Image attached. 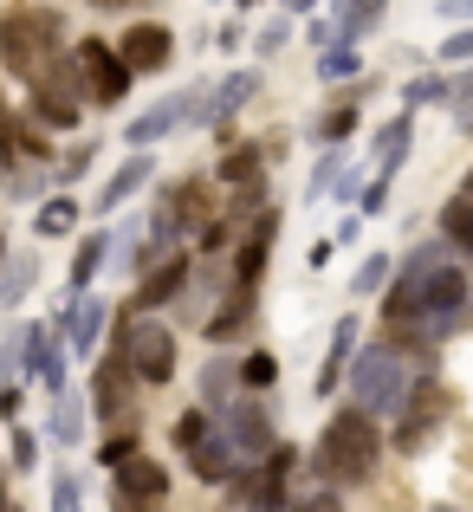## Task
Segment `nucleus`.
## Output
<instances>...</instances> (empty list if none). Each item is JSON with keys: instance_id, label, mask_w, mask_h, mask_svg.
Segmentation results:
<instances>
[{"instance_id": "f257e3e1", "label": "nucleus", "mask_w": 473, "mask_h": 512, "mask_svg": "<svg viewBox=\"0 0 473 512\" xmlns=\"http://www.w3.org/2000/svg\"><path fill=\"white\" fill-rule=\"evenodd\" d=\"M383 428H376L370 409H357V402H344V409H331V422L318 428L312 454H305V474L318 480V487H363V480H376V467H383Z\"/></svg>"}, {"instance_id": "f03ea898", "label": "nucleus", "mask_w": 473, "mask_h": 512, "mask_svg": "<svg viewBox=\"0 0 473 512\" xmlns=\"http://www.w3.org/2000/svg\"><path fill=\"white\" fill-rule=\"evenodd\" d=\"M344 389H350V402H357V409H370L376 422H383V415H402V409H409V396L422 389V370L409 363V350H402V344H357Z\"/></svg>"}, {"instance_id": "7ed1b4c3", "label": "nucleus", "mask_w": 473, "mask_h": 512, "mask_svg": "<svg viewBox=\"0 0 473 512\" xmlns=\"http://www.w3.org/2000/svg\"><path fill=\"white\" fill-rule=\"evenodd\" d=\"M111 344L130 357V370H137L143 389H169V383H175V331L156 325V312H137V305H124V325H117Z\"/></svg>"}, {"instance_id": "20e7f679", "label": "nucleus", "mask_w": 473, "mask_h": 512, "mask_svg": "<svg viewBox=\"0 0 473 512\" xmlns=\"http://www.w3.org/2000/svg\"><path fill=\"white\" fill-rule=\"evenodd\" d=\"M72 52H78V72H85V104H98V111H117V104L137 91V72L124 65L117 39L85 33V39H72Z\"/></svg>"}, {"instance_id": "39448f33", "label": "nucleus", "mask_w": 473, "mask_h": 512, "mask_svg": "<svg viewBox=\"0 0 473 512\" xmlns=\"http://www.w3.org/2000/svg\"><path fill=\"white\" fill-rule=\"evenodd\" d=\"M467 305H473V273L461 260H441V266L422 273V325H428V338H454L461 318H467Z\"/></svg>"}, {"instance_id": "423d86ee", "label": "nucleus", "mask_w": 473, "mask_h": 512, "mask_svg": "<svg viewBox=\"0 0 473 512\" xmlns=\"http://www.w3.org/2000/svg\"><path fill=\"white\" fill-rule=\"evenodd\" d=\"M201 98H208V85H182V91H162V98L150 104L143 117H130L124 124V143L130 150H156V143L182 137V130H195L201 117Z\"/></svg>"}, {"instance_id": "0eeeda50", "label": "nucleus", "mask_w": 473, "mask_h": 512, "mask_svg": "<svg viewBox=\"0 0 473 512\" xmlns=\"http://www.w3.org/2000/svg\"><path fill=\"white\" fill-rule=\"evenodd\" d=\"M137 370H130V357L111 344V357L98 363V376H91V415H98L104 428H130L137 422Z\"/></svg>"}, {"instance_id": "6e6552de", "label": "nucleus", "mask_w": 473, "mask_h": 512, "mask_svg": "<svg viewBox=\"0 0 473 512\" xmlns=\"http://www.w3.org/2000/svg\"><path fill=\"white\" fill-rule=\"evenodd\" d=\"M221 435L234 441L240 467H260L266 454H273L279 428H273V415H266V402L253 396V389H240V396H234V402H227V409H221Z\"/></svg>"}, {"instance_id": "1a4fd4ad", "label": "nucleus", "mask_w": 473, "mask_h": 512, "mask_svg": "<svg viewBox=\"0 0 473 512\" xmlns=\"http://www.w3.org/2000/svg\"><path fill=\"white\" fill-rule=\"evenodd\" d=\"M117 52H124V65L137 78H162V72H175V26L137 13V20L117 33Z\"/></svg>"}, {"instance_id": "9d476101", "label": "nucleus", "mask_w": 473, "mask_h": 512, "mask_svg": "<svg viewBox=\"0 0 473 512\" xmlns=\"http://www.w3.org/2000/svg\"><path fill=\"white\" fill-rule=\"evenodd\" d=\"M253 91H260V65H240V72H227L221 85H208V98H201V117H195V124H208L221 143H234V117L253 104Z\"/></svg>"}, {"instance_id": "9b49d317", "label": "nucleus", "mask_w": 473, "mask_h": 512, "mask_svg": "<svg viewBox=\"0 0 473 512\" xmlns=\"http://www.w3.org/2000/svg\"><path fill=\"white\" fill-rule=\"evenodd\" d=\"M279 227H286V214H279L273 201H266V208L253 214V227L234 240V253H227V266H234V286H260V279H266V260H273Z\"/></svg>"}, {"instance_id": "f8f14e48", "label": "nucleus", "mask_w": 473, "mask_h": 512, "mask_svg": "<svg viewBox=\"0 0 473 512\" xmlns=\"http://www.w3.org/2000/svg\"><path fill=\"white\" fill-rule=\"evenodd\" d=\"M188 286H195V253L175 247L169 260H156V266L137 273V299H130V305H137V312H162V305H175Z\"/></svg>"}, {"instance_id": "ddd939ff", "label": "nucleus", "mask_w": 473, "mask_h": 512, "mask_svg": "<svg viewBox=\"0 0 473 512\" xmlns=\"http://www.w3.org/2000/svg\"><path fill=\"white\" fill-rule=\"evenodd\" d=\"M46 59H52V52L39 46L26 7H7V13H0V65H7L13 78H26V85H33V78L46 72Z\"/></svg>"}, {"instance_id": "4468645a", "label": "nucleus", "mask_w": 473, "mask_h": 512, "mask_svg": "<svg viewBox=\"0 0 473 512\" xmlns=\"http://www.w3.org/2000/svg\"><path fill=\"white\" fill-rule=\"evenodd\" d=\"M59 325H65L72 357H98V338L111 331V299L104 292H78V299L59 305Z\"/></svg>"}, {"instance_id": "2eb2a0df", "label": "nucleus", "mask_w": 473, "mask_h": 512, "mask_svg": "<svg viewBox=\"0 0 473 512\" xmlns=\"http://www.w3.org/2000/svg\"><path fill=\"white\" fill-rule=\"evenodd\" d=\"M156 169H162V163H156V150H130L124 163L104 175V188H98V221H111L117 208H130V201H137L143 188L156 182Z\"/></svg>"}, {"instance_id": "dca6fc26", "label": "nucleus", "mask_w": 473, "mask_h": 512, "mask_svg": "<svg viewBox=\"0 0 473 512\" xmlns=\"http://www.w3.org/2000/svg\"><path fill=\"white\" fill-rule=\"evenodd\" d=\"M26 117H33V124H46L52 137H65V130L85 124V98H78V91H65V85H52V78H33V85H26Z\"/></svg>"}, {"instance_id": "f3484780", "label": "nucleus", "mask_w": 473, "mask_h": 512, "mask_svg": "<svg viewBox=\"0 0 473 512\" xmlns=\"http://www.w3.org/2000/svg\"><path fill=\"white\" fill-rule=\"evenodd\" d=\"M253 318H260V286H227L221 299L208 305V325H201V338H208V344H234V338H247Z\"/></svg>"}, {"instance_id": "a211bd4d", "label": "nucleus", "mask_w": 473, "mask_h": 512, "mask_svg": "<svg viewBox=\"0 0 473 512\" xmlns=\"http://www.w3.org/2000/svg\"><path fill=\"white\" fill-rule=\"evenodd\" d=\"M188 474H195L201 487H227V480H240V454H234V441L221 435V422L188 448Z\"/></svg>"}, {"instance_id": "6ab92c4d", "label": "nucleus", "mask_w": 473, "mask_h": 512, "mask_svg": "<svg viewBox=\"0 0 473 512\" xmlns=\"http://www.w3.org/2000/svg\"><path fill=\"white\" fill-rule=\"evenodd\" d=\"M363 91H370V78H357V91H350V98L324 104L312 124H305V137H312L318 150H324V143H350V137H357V124H363Z\"/></svg>"}, {"instance_id": "aec40b11", "label": "nucleus", "mask_w": 473, "mask_h": 512, "mask_svg": "<svg viewBox=\"0 0 473 512\" xmlns=\"http://www.w3.org/2000/svg\"><path fill=\"white\" fill-rule=\"evenodd\" d=\"M409 150H415V111H402L370 137V175H389V182H396L402 163H409Z\"/></svg>"}, {"instance_id": "412c9836", "label": "nucleus", "mask_w": 473, "mask_h": 512, "mask_svg": "<svg viewBox=\"0 0 473 512\" xmlns=\"http://www.w3.org/2000/svg\"><path fill=\"white\" fill-rule=\"evenodd\" d=\"M357 325H363L357 312H344V318L331 325V344H324V370H318V383H312L318 396H337V389H344L350 357H357Z\"/></svg>"}, {"instance_id": "4be33fe9", "label": "nucleus", "mask_w": 473, "mask_h": 512, "mask_svg": "<svg viewBox=\"0 0 473 512\" xmlns=\"http://www.w3.org/2000/svg\"><path fill=\"white\" fill-rule=\"evenodd\" d=\"M111 487H117V493H130V500H143V506H162V500H169V467L150 461V454H130V461L117 467Z\"/></svg>"}, {"instance_id": "5701e85b", "label": "nucleus", "mask_w": 473, "mask_h": 512, "mask_svg": "<svg viewBox=\"0 0 473 512\" xmlns=\"http://www.w3.org/2000/svg\"><path fill=\"white\" fill-rule=\"evenodd\" d=\"M111 247H117V234L111 227H91V234H78V247H72V273H65V286H72V299L78 292H91V279L104 273V260H111Z\"/></svg>"}, {"instance_id": "b1692460", "label": "nucleus", "mask_w": 473, "mask_h": 512, "mask_svg": "<svg viewBox=\"0 0 473 512\" xmlns=\"http://www.w3.org/2000/svg\"><path fill=\"white\" fill-rule=\"evenodd\" d=\"M78 221H85V208H78V195H65V188H52V195L33 208V234L39 240H72Z\"/></svg>"}, {"instance_id": "393cba45", "label": "nucleus", "mask_w": 473, "mask_h": 512, "mask_svg": "<svg viewBox=\"0 0 473 512\" xmlns=\"http://www.w3.org/2000/svg\"><path fill=\"white\" fill-rule=\"evenodd\" d=\"M383 325H422V279L396 273L383 286Z\"/></svg>"}, {"instance_id": "a878e982", "label": "nucleus", "mask_w": 473, "mask_h": 512, "mask_svg": "<svg viewBox=\"0 0 473 512\" xmlns=\"http://www.w3.org/2000/svg\"><path fill=\"white\" fill-rule=\"evenodd\" d=\"M234 396H240V363L234 357H208V363H201V409L221 415Z\"/></svg>"}, {"instance_id": "bb28decb", "label": "nucleus", "mask_w": 473, "mask_h": 512, "mask_svg": "<svg viewBox=\"0 0 473 512\" xmlns=\"http://www.w3.org/2000/svg\"><path fill=\"white\" fill-rule=\"evenodd\" d=\"M435 227L441 234L454 240V253H461V260L473 266V195H461V188H454L448 201H441V214H435Z\"/></svg>"}, {"instance_id": "cd10ccee", "label": "nucleus", "mask_w": 473, "mask_h": 512, "mask_svg": "<svg viewBox=\"0 0 473 512\" xmlns=\"http://www.w3.org/2000/svg\"><path fill=\"white\" fill-rule=\"evenodd\" d=\"M312 72H318V85H357V78H363V46H350V39H337V46H324L318 52V65H312Z\"/></svg>"}, {"instance_id": "c85d7f7f", "label": "nucleus", "mask_w": 473, "mask_h": 512, "mask_svg": "<svg viewBox=\"0 0 473 512\" xmlns=\"http://www.w3.org/2000/svg\"><path fill=\"white\" fill-rule=\"evenodd\" d=\"M253 175H266V143H227V156L214 163V182L240 188V182H253Z\"/></svg>"}, {"instance_id": "c756f323", "label": "nucleus", "mask_w": 473, "mask_h": 512, "mask_svg": "<svg viewBox=\"0 0 473 512\" xmlns=\"http://www.w3.org/2000/svg\"><path fill=\"white\" fill-rule=\"evenodd\" d=\"M85 396H72V389H65V396H52V448H78V441H85Z\"/></svg>"}, {"instance_id": "7c9ffc66", "label": "nucleus", "mask_w": 473, "mask_h": 512, "mask_svg": "<svg viewBox=\"0 0 473 512\" xmlns=\"http://www.w3.org/2000/svg\"><path fill=\"white\" fill-rule=\"evenodd\" d=\"M33 286H39V260H33V253H13V260H0V312H13V305H20Z\"/></svg>"}, {"instance_id": "2f4dec72", "label": "nucleus", "mask_w": 473, "mask_h": 512, "mask_svg": "<svg viewBox=\"0 0 473 512\" xmlns=\"http://www.w3.org/2000/svg\"><path fill=\"white\" fill-rule=\"evenodd\" d=\"M435 104H448V78L435 72V65H422L415 78H402V111H435Z\"/></svg>"}, {"instance_id": "473e14b6", "label": "nucleus", "mask_w": 473, "mask_h": 512, "mask_svg": "<svg viewBox=\"0 0 473 512\" xmlns=\"http://www.w3.org/2000/svg\"><path fill=\"white\" fill-rule=\"evenodd\" d=\"M383 20H389V0H350V13H337V33H344L350 46H363Z\"/></svg>"}, {"instance_id": "72a5a7b5", "label": "nucleus", "mask_w": 473, "mask_h": 512, "mask_svg": "<svg viewBox=\"0 0 473 512\" xmlns=\"http://www.w3.org/2000/svg\"><path fill=\"white\" fill-rule=\"evenodd\" d=\"M389 279H396V260H389V253H363V266L350 273V299H370V292H383Z\"/></svg>"}, {"instance_id": "f704fd0d", "label": "nucleus", "mask_w": 473, "mask_h": 512, "mask_svg": "<svg viewBox=\"0 0 473 512\" xmlns=\"http://www.w3.org/2000/svg\"><path fill=\"white\" fill-rule=\"evenodd\" d=\"M344 163H350L344 143H324L318 163H312V175H305V201H324V195H331V182H337V169H344Z\"/></svg>"}, {"instance_id": "c9c22d12", "label": "nucleus", "mask_w": 473, "mask_h": 512, "mask_svg": "<svg viewBox=\"0 0 473 512\" xmlns=\"http://www.w3.org/2000/svg\"><path fill=\"white\" fill-rule=\"evenodd\" d=\"M273 383H279V357H273V350H247V357H240V389L266 396Z\"/></svg>"}, {"instance_id": "e433bc0d", "label": "nucleus", "mask_w": 473, "mask_h": 512, "mask_svg": "<svg viewBox=\"0 0 473 512\" xmlns=\"http://www.w3.org/2000/svg\"><path fill=\"white\" fill-rule=\"evenodd\" d=\"M26 20H33V33H39V46H46V52H65V46H72V26H65L59 7H26Z\"/></svg>"}, {"instance_id": "4c0bfd02", "label": "nucleus", "mask_w": 473, "mask_h": 512, "mask_svg": "<svg viewBox=\"0 0 473 512\" xmlns=\"http://www.w3.org/2000/svg\"><path fill=\"white\" fill-rule=\"evenodd\" d=\"M286 39H292V13H273V20L253 33V65H266V59H279L286 52Z\"/></svg>"}, {"instance_id": "58836bf2", "label": "nucleus", "mask_w": 473, "mask_h": 512, "mask_svg": "<svg viewBox=\"0 0 473 512\" xmlns=\"http://www.w3.org/2000/svg\"><path fill=\"white\" fill-rule=\"evenodd\" d=\"M130 454H143V435H137V428H117L111 441H98V467H104V474H117Z\"/></svg>"}, {"instance_id": "ea45409f", "label": "nucleus", "mask_w": 473, "mask_h": 512, "mask_svg": "<svg viewBox=\"0 0 473 512\" xmlns=\"http://www.w3.org/2000/svg\"><path fill=\"white\" fill-rule=\"evenodd\" d=\"M214 422H221V415H214V409H201V402H195V409H182V415H175V448L188 454V448H195V441L208 435Z\"/></svg>"}, {"instance_id": "a19ab883", "label": "nucleus", "mask_w": 473, "mask_h": 512, "mask_svg": "<svg viewBox=\"0 0 473 512\" xmlns=\"http://www.w3.org/2000/svg\"><path fill=\"white\" fill-rule=\"evenodd\" d=\"M435 65H473V20L467 26H448V39L435 46Z\"/></svg>"}, {"instance_id": "79ce46f5", "label": "nucleus", "mask_w": 473, "mask_h": 512, "mask_svg": "<svg viewBox=\"0 0 473 512\" xmlns=\"http://www.w3.org/2000/svg\"><path fill=\"white\" fill-rule=\"evenodd\" d=\"M260 208H266V175H253V182H240V188H234V201H227L221 214H234V221H253Z\"/></svg>"}, {"instance_id": "37998d69", "label": "nucleus", "mask_w": 473, "mask_h": 512, "mask_svg": "<svg viewBox=\"0 0 473 512\" xmlns=\"http://www.w3.org/2000/svg\"><path fill=\"white\" fill-rule=\"evenodd\" d=\"M20 370H26V325H13L0 344V383H20Z\"/></svg>"}, {"instance_id": "c03bdc74", "label": "nucleus", "mask_w": 473, "mask_h": 512, "mask_svg": "<svg viewBox=\"0 0 473 512\" xmlns=\"http://www.w3.org/2000/svg\"><path fill=\"white\" fill-rule=\"evenodd\" d=\"M363 182H370V163H344V169H337V182H331V195L344 201V208H357Z\"/></svg>"}, {"instance_id": "a18cd8bd", "label": "nucleus", "mask_w": 473, "mask_h": 512, "mask_svg": "<svg viewBox=\"0 0 473 512\" xmlns=\"http://www.w3.org/2000/svg\"><path fill=\"white\" fill-rule=\"evenodd\" d=\"M91 163H98V137H85V143H72V150H65L59 182H78V175H91Z\"/></svg>"}, {"instance_id": "49530a36", "label": "nucleus", "mask_w": 473, "mask_h": 512, "mask_svg": "<svg viewBox=\"0 0 473 512\" xmlns=\"http://www.w3.org/2000/svg\"><path fill=\"white\" fill-rule=\"evenodd\" d=\"M52 512H85V487H78V474H52Z\"/></svg>"}, {"instance_id": "de8ad7c7", "label": "nucleus", "mask_w": 473, "mask_h": 512, "mask_svg": "<svg viewBox=\"0 0 473 512\" xmlns=\"http://www.w3.org/2000/svg\"><path fill=\"white\" fill-rule=\"evenodd\" d=\"M13 124H20V111L0 98V169H20V143H13Z\"/></svg>"}, {"instance_id": "09e8293b", "label": "nucleus", "mask_w": 473, "mask_h": 512, "mask_svg": "<svg viewBox=\"0 0 473 512\" xmlns=\"http://www.w3.org/2000/svg\"><path fill=\"white\" fill-rule=\"evenodd\" d=\"M33 467H39V435L13 422V474H33Z\"/></svg>"}, {"instance_id": "8fccbe9b", "label": "nucleus", "mask_w": 473, "mask_h": 512, "mask_svg": "<svg viewBox=\"0 0 473 512\" xmlns=\"http://www.w3.org/2000/svg\"><path fill=\"white\" fill-rule=\"evenodd\" d=\"M389 188H396V182H389V175H370V182H363V195H357V208H363V214H370V221H376V214H383V208H389Z\"/></svg>"}, {"instance_id": "3c124183", "label": "nucleus", "mask_w": 473, "mask_h": 512, "mask_svg": "<svg viewBox=\"0 0 473 512\" xmlns=\"http://www.w3.org/2000/svg\"><path fill=\"white\" fill-rule=\"evenodd\" d=\"M286 512H344V500H337V487H312V493H299Z\"/></svg>"}, {"instance_id": "603ef678", "label": "nucleus", "mask_w": 473, "mask_h": 512, "mask_svg": "<svg viewBox=\"0 0 473 512\" xmlns=\"http://www.w3.org/2000/svg\"><path fill=\"white\" fill-rule=\"evenodd\" d=\"M448 111H473V65H461L448 78Z\"/></svg>"}, {"instance_id": "864d4df0", "label": "nucleus", "mask_w": 473, "mask_h": 512, "mask_svg": "<svg viewBox=\"0 0 473 512\" xmlns=\"http://www.w3.org/2000/svg\"><path fill=\"white\" fill-rule=\"evenodd\" d=\"M370 227V214L363 208H344V221H337V234H331V247H357V234Z\"/></svg>"}, {"instance_id": "5fc2aeb1", "label": "nucleus", "mask_w": 473, "mask_h": 512, "mask_svg": "<svg viewBox=\"0 0 473 512\" xmlns=\"http://www.w3.org/2000/svg\"><path fill=\"white\" fill-rule=\"evenodd\" d=\"M305 39H312V52H324V46H337L344 33H337V20H318V13H312V20H305Z\"/></svg>"}, {"instance_id": "6e6d98bb", "label": "nucleus", "mask_w": 473, "mask_h": 512, "mask_svg": "<svg viewBox=\"0 0 473 512\" xmlns=\"http://www.w3.org/2000/svg\"><path fill=\"white\" fill-rule=\"evenodd\" d=\"M435 13H441L448 26H467V20H473V0H435Z\"/></svg>"}, {"instance_id": "4d7b16f0", "label": "nucleus", "mask_w": 473, "mask_h": 512, "mask_svg": "<svg viewBox=\"0 0 473 512\" xmlns=\"http://www.w3.org/2000/svg\"><path fill=\"white\" fill-rule=\"evenodd\" d=\"M91 13H143V7H156V0H85Z\"/></svg>"}, {"instance_id": "13d9d810", "label": "nucleus", "mask_w": 473, "mask_h": 512, "mask_svg": "<svg viewBox=\"0 0 473 512\" xmlns=\"http://www.w3.org/2000/svg\"><path fill=\"white\" fill-rule=\"evenodd\" d=\"M0 415H7V422L20 415V383H0Z\"/></svg>"}, {"instance_id": "bf43d9fd", "label": "nucleus", "mask_w": 473, "mask_h": 512, "mask_svg": "<svg viewBox=\"0 0 473 512\" xmlns=\"http://www.w3.org/2000/svg\"><path fill=\"white\" fill-rule=\"evenodd\" d=\"M279 13H292V20H312L318 0H279Z\"/></svg>"}, {"instance_id": "052dcab7", "label": "nucleus", "mask_w": 473, "mask_h": 512, "mask_svg": "<svg viewBox=\"0 0 473 512\" xmlns=\"http://www.w3.org/2000/svg\"><path fill=\"white\" fill-rule=\"evenodd\" d=\"M454 130H461V137L473 143V111H454Z\"/></svg>"}, {"instance_id": "680f3d73", "label": "nucleus", "mask_w": 473, "mask_h": 512, "mask_svg": "<svg viewBox=\"0 0 473 512\" xmlns=\"http://www.w3.org/2000/svg\"><path fill=\"white\" fill-rule=\"evenodd\" d=\"M227 7H240V13H253V7H260V0H227Z\"/></svg>"}, {"instance_id": "e2e57ef3", "label": "nucleus", "mask_w": 473, "mask_h": 512, "mask_svg": "<svg viewBox=\"0 0 473 512\" xmlns=\"http://www.w3.org/2000/svg\"><path fill=\"white\" fill-rule=\"evenodd\" d=\"M461 195H473V169H467V175H461Z\"/></svg>"}, {"instance_id": "0e129e2a", "label": "nucleus", "mask_w": 473, "mask_h": 512, "mask_svg": "<svg viewBox=\"0 0 473 512\" xmlns=\"http://www.w3.org/2000/svg\"><path fill=\"white\" fill-rule=\"evenodd\" d=\"M0 260H7V234H0Z\"/></svg>"}, {"instance_id": "69168bd1", "label": "nucleus", "mask_w": 473, "mask_h": 512, "mask_svg": "<svg viewBox=\"0 0 473 512\" xmlns=\"http://www.w3.org/2000/svg\"><path fill=\"white\" fill-rule=\"evenodd\" d=\"M0 512H7V487H0Z\"/></svg>"}, {"instance_id": "338daca9", "label": "nucleus", "mask_w": 473, "mask_h": 512, "mask_svg": "<svg viewBox=\"0 0 473 512\" xmlns=\"http://www.w3.org/2000/svg\"><path fill=\"white\" fill-rule=\"evenodd\" d=\"M0 182H7V169H0Z\"/></svg>"}, {"instance_id": "774afa93", "label": "nucleus", "mask_w": 473, "mask_h": 512, "mask_svg": "<svg viewBox=\"0 0 473 512\" xmlns=\"http://www.w3.org/2000/svg\"><path fill=\"white\" fill-rule=\"evenodd\" d=\"M247 512H253V506H247Z\"/></svg>"}]
</instances>
